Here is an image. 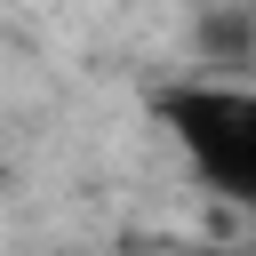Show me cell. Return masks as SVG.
I'll list each match as a JSON object with an SVG mask.
<instances>
[{
  "mask_svg": "<svg viewBox=\"0 0 256 256\" xmlns=\"http://www.w3.org/2000/svg\"><path fill=\"white\" fill-rule=\"evenodd\" d=\"M152 120L168 128L200 192H216L224 208H256V80L248 72H184L152 88Z\"/></svg>",
  "mask_w": 256,
  "mask_h": 256,
  "instance_id": "1",
  "label": "cell"
}]
</instances>
